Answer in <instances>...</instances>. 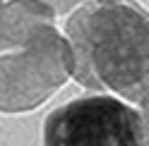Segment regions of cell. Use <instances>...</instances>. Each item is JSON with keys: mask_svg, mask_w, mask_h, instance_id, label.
<instances>
[{"mask_svg": "<svg viewBox=\"0 0 149 146\" xmlns=\"http://www.w3.org/2000/svg\"><path fill=\"white\" fill-rule=\"evenodd\" d=\"M72 79L137 105L149 94V12L132 0H84L65 22Z\"/></svg>", "mask_w": 149, "mask_h": 146, "instance_id": "obj_1", "label": "cell"}, {"mask_svg": "<svg viewBox=\"0 0 149 146\" xmlns=\"http://www.w3.org/2000/svg\"><path fill=\"white\" fill-rule=\"evenodd\" d=\"M72 50L65 34L39 26L0 45V113H31L72 79Z\"/></svg>", "mask_w": 149, "mask_h": 146, "instance_id": "obj_2", "label": "cell"}, {"mask_svg": "<svg viewBox=\"0 0 149 146\" xmlns=\"http://www.w3.org/2000/svg\"><path fill=\"white\" fill-rule=\"evenodd\" d=\"M43 146H144L139 108L113 94H87L43 120Z\"/></svg>", "mask_w": 149, "mask_h": 146, "instance_id": "obj_3", "label": "cell"}, {"mask_svg": "<svg viewBox=\"0 0 149 146\" xmlns=\"http://www.w3.org/2000/svg\"><path fill=\"white\" fill-rule=\"evenodd\" d=\"M137 108H139V115H142V122H144V136L149 141V94L137 103Z\"/></svg>", "mask_w": 149, "mask_h": 146, "instance_id": "obj_4", "label": "cell"}, {"mask_svg": "<svg viewBox=\"0 0 149 146\" xmlns=\"http://www.w3.org/2000/svg\"><path fill=\"white\" fill-rule=\"evenodd\" d=\"M46 3H51L55 12H68V10H72V7L82 5L84 0H46Z\"/></svg>", "mask_w": 149, "mask_h": 146, "instance_id": "obj_5", "label": "cell"}, {"mask_svg": "<svg viewBox=\"0 0 149 146\" xmlns=\"http://www.w3.org/2000/svg\"><path fill=\"white\" fill-rule=\"evenodd\" d=\"M0 12H3V0H0Z\"/></svg>", "mask_w": 149, "mask_h": 146, "instance_id": "obj_6", "label": "cell"}]
</instances>
